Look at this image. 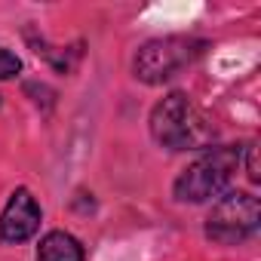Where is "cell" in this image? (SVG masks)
I'll return each instance as SVG.
<instances>
[{"label": "cell", "mask_w": 261, "mask_h": 261, "mask_svg": "<svg viewBox=\"0 0 261 261\" xmlns=\"http://www.w3.org/2000/svg\"><path fill=\"white\" fill-rule=\"evenodd\" d=\"M151 139L166 151H203L215 142L212 120L191 101L188 92L163 95L148 117Z\"/></svg>", "instance_id": "6da1fadb"}, {"label": "cell", "mask_w": 261, "mask_h": 261, "mask_svg": "<svg viewBox=\"0 0 261 261\" xmlns=\"http://www.w3.org/2000/svg\"><path fill=\"white\" fill-rule=\"evenodd\" d=\"M240 166H243V148L240 145L209 148L188 169H181V175L172 185V194L178 203H206L212 197H221V194H227Z\"/></svg>", "instance_id": "7a4b0ae2"}, {"label": "cell", "mask_w": 261, "mask_h": 261, "mask_svg": "<svg viewBox=\"0 0 261 261\" xmlns=\"http://www.w3.org/2000/svg\"><path fill=\"white\" fill-rule=\"evenodd\" d=\"M203 53H206V40H200V37H185V34L154 37L136 49L133 74H136V80H142L148 86H160V83L172 80L178 71H185L188 65H194Z\"/></svg>", "instance_id": "3957f363"}, {"label": "cell", "mask_w": 261, "mask_h": 261, "mask_svg": "<svg viewBox=\"0 0 261 261\" xmlns=\"http://www.w3.org/2000/svg\"><path fill=\"white\" fill-rule=\"evenodd\" d=\"M261 227V203L249 191H227L206 215L203 233L215 246H240Z\"/></svg>", "instance_id": "277c9868"}, {"label": "cell", "mask_w": 261, "mask_h": 261, "mask_svg": "<svg viewBox=\"0 0 261 261\" xmlns=\"http://www.w3.org/2000/svg\"><path fill=\"white\" fill-rule=\"evenodd\" d=\"M40 221H43V212L34 200V194L28 188H16L0 212V243L7 246H19V243H28L37 230H40Z\"/></svg>", "instance_id": "5b68a950"}, {"label": "cell", "mask_w": 261, "mask_h": 261, "mask_svg": "<svg viewBox=\"0 0 261 261\" xmlns=\"http://www.w3.org/2000/svg\"><path fill=\"white\" fill-rule=\"evenodd\" d=\"M37 261H86V252L74 233L49 230L37 246Z\"/></svg>", "instance_id": "8992f818"}, {"label": "cell", "mask_w": 261, "mask_h": 261, "mask_svg": "<svg viewBox=\"0 0 261 261\" xmlns=\"http://www.w3.org/2000/svg\"><path fill=\"white\" fill-rule=\"evenodd\" d=\"M22 71V59L16 53H10L7 46H0V80H10Z\"/></svg>", "instance_id": "52a82bcc"}, {"label": "cell", "mask_w": 261, "mask_h": 261, "mask_svg": "<svg viewBox=\"0 0 261 261\" xmlns=\"http://www.w3.org/2000/svg\"><path fill=\"white\" fill-rule=\"evenodd\" d=\"M243 154H246V175H249L252 181H258L261 175H258V160H255V145H246V148H243Z\"/></svg>", "instance_id": "ba28073f"}]
</instances>
